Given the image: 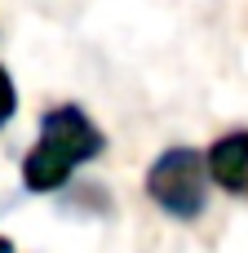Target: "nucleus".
Here are the masks:
<instances>
[{"label": "nucleus", "mask_w": 248, "mask_h": 253, "mask_svg": "<svg viewBox=\"0 0 248 253\" xmlns=\"http://www.w3.org/2000/svg\"><path fill=\"white\" fill-rule=\"evenodd\" d=\"M106 151V133L89 120L84 107L62 102L40 116V138L22 156V187L31 196H49L71 182V173Z\"/></svg>", "instance_id": "1"}, {"label": "nucleus", "mask_w": 248, "mask_h": 253, "mask_svg": "<svg viewBox=\"0 0 248 253\" xmlns=\"http://www.w3.org/2000/svg\"><path fill=\"white\" fill-rule=\"evenodd\" d=\"M146 200L177 218V222H195L209 205V169H204V151L195 147H169L151 160L146 169Z\"/></svg>", "instance_id": "2"}, {"label": "nucleus", "mask_w": 248, "mask_h": 253, "mask_svg": "<svg viewBox=\"0 0 248 253\" xmlns=\"http://www.w3.org/2000/svg\"><path fill=\"white\" fill-rule=\"evenodd\" d=\"M204 169H209V178H213L222 191L248 196V129L222 133V138L204 151Z\"/></svg>", "instance_id": "3"}, {"label": "nucleus", "mask_w": 248, "mask_h": 253, "mask_svg": "<svg viewBox=\"0 0 248 253\" xmlns=\"http://www.w3.org/2000/svg\"><path fill=\"white\" fill-rule=\"evenodd\" d=\"M13 111H18V89H13V76L0 67V129L13 120Z\"/></svg>", "instance_id": "4"}, {"label": "nucleus", "mask_w": 248, "mask_h": 253, "mask_svg": "<svg viewBox=\"0 0 248 253\" xmlns=\"http://www.w3.org/2000/svg\"><path fill=\"white\" fill-rule=\"evenodd\" d=\"M0 253H13V240L9 236H0Z\"/></svg>", "instance_id": "5"}]
</instances>
